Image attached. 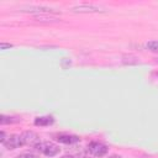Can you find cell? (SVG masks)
<instances>
[{
	"label": "cell",
	"mask_w": 158,
	"mask_h": 158,
	"mask_svg": "<svg viewBox=\"0 0 158 158\" xmlns=\"http://www.w3.org/2000/svg\"><path fill=\"white\" fill-rule=\"evenodd\" d=\"M20 118L17 117H11V116H5V115H1L0 116V123L1 125H6V123H16L19 122Z\"/></svg>",
	"instance_id": "8"
},
{
	"label": "cell",
	"mask_w": 158,
	"mask_h": 158,
	"mask_svg": "<svg viewBox=\"0 0 158 158\" xmlns=\"http://www.w3.org/2000/svg\"><path fill=\"white\" fill-rule=\"evenodd\" d=\"M109 148L106 144L101 143V142H96V141H93L88 144V152L93 156V157H96V158H100V157H104L106 153H107Z\"/></svg>",
	"instance_id": "2"
},
{
	"label": "cell",
	"mask_w": 158,
	"mask_h": 158,
	"mask_svg": "<svg viewBox=\"0 0 158 158\" xmlns=\"http://www.w3.org/2000/svg\"><path fill=\"white\" fill-rule=\"evenodd\" d=\"M73 11H79V12H98L100 11L99 7L93 6V5H79L77 7H73Z\"/></svg>",
	"instance_id": "7"
},
{
	"label": "cell",
	"mask_w": 158,
	"mask_h": 158,
	"mask_svg": "<svg viewBox=\"0 0 158 158\" xmlns=\"http://www.w3.org/2000/svg\"><path fill=\"white\" fill-rule=\"evenodd\" d=\"M146 47L152 52H158V41H149L147 42Z\"/></svg>",
	"instance_id": "9"
},
{
	"label": "cell",
	"mask_w": 158,
	"mask_h": 158,
	"mask_svg": "<svg viewBox=\"0 0 158 158\" xmlns=\"http://www.w3.org/2000/svg\"><path fill=\"white\" fill-rule=\"evenodd\" d=\"M21 137H22V142H23V146H30V147H36L41 141H40V136L33 132V131H25L21 133Z\"/></svg>",
	"instance_id": "3"
},
{
	"label": "cell",
	"mask_w": 158,
	"mask_h": 158,
	"mask_svg": "<svg viewBox=\"0 0 158 158\" xmlns=\"http://www.w3.org/2000/svg\"><path fill=\"white\" fill-rule=\"evenodd\" d=\"M54 122L52 116H42V117H36L35 125L36 126H49Z\"/></svg>",
	"instance_id": "6"
},
{
	"label": "cell",
	"mask_w": 158,
	"mask_h": 158,
	"mask_svg": "<svg viewBox=\"0 0 158 158\" xmlns=\"http://www.w3.org/2000/svg\"><path fill=\"white\" fill-rule=\"evenodd\" d=\"M62 158H75L74 156H63Z\"/></svg>",
	"instance_id": "12"
},
{
	"label": "cell",
	"mask_w": 158,
	"mask_h": 158,
	"mask_svg": "<svg viewBox=\"0 0 158 158\" xmlns=\"http://www.w3.org/2000/svg\"><path fill=\"white\" fill-rule=\"evenodd\" d=\"M14 158H40L37 154H33V153H22V154H19Z\"/></svg>",
	"instance_id": "10"
},
{
	"label": "cell",
	"mask_w": 158,
	"mask_h": 158,
	"mask_svg": "<svg viewBox=\"0 0 158 158\" xmlns=\"http://www.w3.org/2000/svg\"><path fill=\"white\" fill-rule=\"evenodd\" d=\"M10 47H12V44H10V43H4V42L0 43V49H6V48H10Z\"/></svg>",
	"instance_id": "11"
},
{
	"label": "cell",
	"mask_w": 158,
	"mask_h": 158,
	"mask_svg": "<svg viewBox=\"0 0 158 158\" xmlns=\"http://www.w3.org/2000/svg\"><path fill=\"white\" fill-rule=\"evenodd\" d=\"M58 142L60 143H64V144H74V143H78L80 141V138L75 135H68V133H60V135H57V138H56Z\"/></svg>",
	"instance_id": "5"
},
{
	"label": "cell",
	"mask_w": 158,
	"mask_h": 158,
	"mask_svg": "<svg viewBox=\"0 0 158 158\" xmlns=\"http://www.w3.org/2000/svg\"><path fill=\"white\" fill-rule=\"evenodd\" d=\"M35 148H36L40 153H42V154H44V156H47V157H54V156H57V154L60 152L59 146H57L56 143L49 142V141L40 142Z\"/></svg>",
	"instance_id": "1"
},
{
	"label": "cell",
	"mask_w": 158,
	"mask_h": 158,
	"mask_svg": "<svg viewBox=\"0 0 158 158\" xmlns=\"http://www.w3.org/2000/svg\"><path fill=\"white\" fill-rule=\"evenodd\" d=\"M2 146H5L7 149H16L21 146H23L21 133L20 135H10L7 138H5L4 142H1Z\"/></svg>",
	"instance_id": "4"
},
{
	"label": "cell",
	"mask_w": 158,
	"mask_h": 158,
	"mask_svg": "<svg viewBox=\"0 0 158 158\" xmlns=\"http://www.w3.org/2000/svg\"><path fill=\"white\" fill-rule=\"evenodd\" d=\"M110 158H120V157H117V156H111Z\"/></svg>",
	"instance_id": "13"
}]
</instances>
